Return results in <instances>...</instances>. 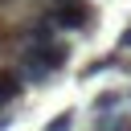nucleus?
<instances>
[{
	"label": "nucleus",
	"mask_w": 131,
	"mask_h": 131,
	"mask_svg": "<svg viewBox=\"0 0 131 131\" xmlns=\"http://www.w3.org/2000/svg\"><path fill=\"white\" fill-rule=\"evenodd\" d=\"M53 4H61V0H53Z\"/></svg>",
	"instance_id": "obj_10"
},
{
	"label": "nucleus",
	"mask_w": 131,
	"mask_h": 131,
	"mask_svg": "<svg viewBox=\"0 0 131 131\" xmlns=\"http://www.w3.org/2000/svg\"><path fill=\"white\" fill-rule=\"evenodd\" d=\"M70 127H74V111H61V115H53L45 123V131H70Z\"/></svg>",
	"instance_id": "obj_6"
},
{
	"label": "nucleus",
	"mask_w": 131,
	"mask_h": 131,
	"mask_svg": "<svg viewBox=\"0 0 131 131\" xmlns=\"http://www.w3.org/2000/svg\"><path fill=\"white\" fill-rule=\"evenodd\" d=\"M49 20L57 29H82V25H90V4L86 0H61L49 8Z\"/></svg>",
	"instance_id": "obj_2"
},
{
	"label": "nucleus",
	"mask_w": 131,
	"mask_h": 131,
	"mask_svg": "<svg viewBox=\"0 0 131 131\" xmlns=\"http://www.w3.org/2000/svg\"><path fill=\"white\" fill-rule=\"evenodd\" d=\"M119 102H123L119 90H102V94L94 98V115H111V111H119Z\"/></svg>",
	"instance_id": "obj_4"
},
{
	"label": "nucleus",
	"mask_w": 131,
	"mask_h": 131,
	"mask_svg": "<svg viewBox=\"0 0 131 131\" xmlns=\"http://www.w3.org/2000/svg\"><path fill=\"white\" fill-rule=\"evenodd\" d=\"M66 57H70V49H66L61 41H49V45H29V49L20 53V74H25L29 82H45L57 66H66Z\"/></svg>",
	"instance_id": "obj_1"
},
{
	"label": "nucleus",
	"mask_w": 131,
	"mask_h": 131,
	"mask_svg": "<svg viewBox=\"0 0 131 131\" xmlns=\"http://www.w3.org/2000/svg\"><path fill=\"white\" fill-rule=\"evenodd\" d=\"M119 49H131V25H127V33L119 37Z\"/></svg>",
	"instance_id": "obj_7"
},
{
	"label": "nucleus",
	"mask_w": 131,
	"mask_h": 131,
	"mask_svg": "<svg viewBox=\"0 0 131 131\" xmlns=\"http://www.w3.org/2000/svg\"><path fill=\"white\" fill-rule=\"evenodd\" d=\"M20 86H25V74H20V70H4V74H0V106L12 102V98L20 94Z\"/></svg>",
	"instance_id": "obj_3"
},
{
	"label": "nucleus",
	"mask_w": 131,
	"mask_h": 131,
	"mask_svg": "<svg viewBox=\"0 0 131 131\" xmlns=\"http://www.w3.org/2000/svg\"><path fill=\"white\" fill-rule=\"evenodd\" d=\"M0 4H8V0H0Z\"/></svg>",
	"instance_id": "obj_9"
},
{
	"label": "nucleus",
	"mask_w": 131,
	"mask_h": 131,
	"mask_svg": "<svg viewBox=\"0 0 131 131\" xmlns=\"http://www.w3.org/2000/svg\"><path fill=\"white\" fill-rule=\"evenodd\" d=\"M8 123H12V115H0V131H4V127H8Z\"/></svg>",
	"instance_id": "obj_8"
},
{
	"label": "nucleus",
	"mask_w": 131,
	"mask_h": 131,
	"mask_svg": "<svg viewBox=\"0 0 131 131\" xmlns=\"http://www.w3.org/2000/svg\"><path fill=\"white\" fill-rule=\"evenodd\" d=\"M119 61V53H106V57H98V61H90L86 70H82V78H94V74H102V70H111Z\"/></svg>",
	"instance_id": "obj_5"
}]
</instances>
